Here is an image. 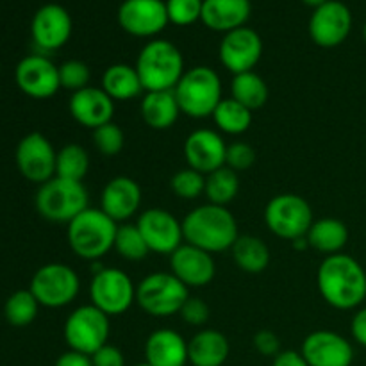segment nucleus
<instances>
[{"label": "nucleus", "instance_id": "9b49d317", "mask_svg": "<svg viewBox=\"0 0 366 366\" xmlns=\"http://www.w3.org/2000/svg\"><path fill=\"white\" fill-rule=\"evenodd\" d=\"M32 295L45 307H64L74 302L81 290L77 272L64 263L43 264L31 279Z\"/></svg>", "mask_w": 366, "mask_h": 366}, {"label": "nucleus", "instance_id": "f704fd0d", "mask_svg": "<svg viewBox=\"0 0 366 366\" xmlns=\"http://www.w3.org/2000/svg\"><path fill=\"white\" fill-rule=\"evenodd\" d=\"M38 311L39 302L31 290H18L7 299L4 306V317L13 327H27L36 320Z\"/></svg>", "mask_w": 366, "mask_h": 366}, {"label": "nucleus", "instance_id": "4c0bfd02", "mask_svg": "<svg viewBox=\"0 0 366 366\" xmlns=\"http://www.w3.org/2000/svg\"><path fill=\"white\" fill-rule=\"evenodd\" d=\"M93 145L102 156L114 157L124 150L125 134L120 125L109 122L93 131Z\"/></svg>", "mask_w": 366, "mask_h": 366}, {"label": "nucleus", "instance_id": "4be33fe9", "mask_svg": "<svg viewBox=\"0 0 366 366\" xmlns=\"http://www.w3.org/2000/svg\"><path fill=\"white\" fill-rule=\"evenodd\" d=\"M68 109L79 125L95 131L100 125L113 122L114 100L102 88L88 86L81 92L71 93Z\"/></svg>", "mask_w": 366, "mask_h": 366}, {"label": "nucleus", "instance_id": "cd10ccee", "mask_svg": "<svg viewBox=\"0 0 366 366\" xmlns=\"http://www.w3.org/2000/svg\"><path fill=\"white\" fill-rule=\"evenodd\" d=\"M102 89L114 102L138 99L145 92L136 66L125 63L111 64L106 68L102 75Z\"/></svg>", "mask_w": 366, "mask_h": 366}, {"label": "nucleus", "instance_id": "ea45409f", "mask_svg": "<svg viewBox=\"0 0 366 366\" xmlns=\"http://www.w3.org/2000/svg\"><path fill=\"white\" fill-rule=\"evenodd\" d=\"M170 24L188 27L202 16L204 0H164Z\"/></svg>", "mask_w": 366, "mask_h": 366}, {"label": "nucleus", "instance_id": "2f4dec72", "mask_svg": "<svg viewBox=\"0 0 366 366\" xmlns=\"http://www.w3.org/2000/svg\"><path fill=\"white\" fill-rule=\"evenodd\" d=\"M239 192V177L238 172L231 170L229 167H222L218 170L211 172L206 175V188H204V195H206L207 202L214 204V206H224L231 204L236 199Z\"/></svg>", "mask_w": 366, "mask_h": 366}, {"label": "nucleus", "instance_id": "393cba45", "mask_svg": "<svg viewBox=\"0 0 366 366\" xmlns=\"http://www.w3.org/2000/svg\"><path fill=\"white\" fill-rule=\"evenodd\" d=\"M250 0H204L200 21L214 32H227L245 27L250 18Z\"/></svg>", "mask_w": 366, "mask_h": 366}, {"label": "nucleus", "instance_id": "423d86ee", "mask_svg": "<svg viewBox=\"0 0 366 366\" xmlns=\"http://www.w3.org/2000/svg\"><path fill=\"white\" fill-rule=\"evenodd\" d=\"M36 209L45 220L56 224H70L84 209H88L89 195L82 182L52 177L43 182L36 193Z\"/></svg>", "mask_w": 366, "mask_h": 366}, {"label": "nucleus", "instance_id": "a19ab883", "mask_svg": "<svg viewBox=\"0 0 366 366\" xmlns=\"http://www.w3.org/2000/svg\"><path fill=\"white\" fill-rule=\"evenodd\" d=\"M256 163V150L245 142H234L227 145V156H225V167L234 172L249 170Z\"/></svg>", "mask_w": 366, "mask_h": 366}, {"label": "nucleus", "instance_id": "de8ad7c7", "mask_svg": "<svg viewBox=\"0 0 366 366\" xmlns=\"http://www.w3.org/2000/svg\"><path fill=\"white\" fill-rule=\"evenodd\" d=\"M350 331H352V338L366 349V307H363V310H360L354 315Z\"/></svg>", "mask_w": 366, "mask_h": 366}, {"label": "nucleus", "instance_id": "5701e85b", "mask_svg": "<svg viewBox=\"0 0 366 366\" xmlns=\"http://www.w3.org/2000/svg\"><path fill=\"white\" fill-rule=\"evenodd\" d=\"M142 188L131 177H114L104 186L100 195V209L117 224L134 217L142 207Z\"/></svg>", "mask_w": 366, "mask_h": 366}, {"label": "nucleus", "instance_id": "a211bd4d", "mask_svg": "<svg viewBox=\"0 0 366 366\" xmlns=\"http://www.w3.org/2000/svg\"><path fill=\"white\" fill-rule=\"evenodd\" d=\"M71 16L59 4H45L34 13L31 21V34L41 50H59L71 38Z\"/></svg>", "mask_w": 366, "mask_h": 366}, {"label": "nucleus", "instance_id": "f3484780", "mask_svg": "<svg viewBox=\"0 0 366 366\" xmlns=\"http://www.w3.org/2000/svg\"><path fill=\"white\" fill-rule=\"evenodd\" d=\"M14 81L21 93L38 100L50 99L61 89L59 66L41 54L24 57L16 64Z\"/></svg>", "mask_w": 366, "mask_h": 366}, {"label": "nucleus", "instance_id": "58836bf2", "mask_svg": "<svg viewBox=\"0 0 366 366\" xmlns=\"http://www.w3.org/2000/svg\"><path fill=\"white\" fill-rule=\"evenodd\" d=\"M92 81V70L84 61L68 59L59 64V84L63 89L75 93L88 88Z\"/></svg>", "mask_w": 366, "mask_h": 366}, {"label": "nucleus", "instance_id": "f03ea898", "mask_svg": "<svg viewBox=\"0 0 366 366\" xmlns=\"http://www.w3.org/2000/svg\"><path fill=\"white\" fill-rule=\"evenodd\" d=\"M184 243L206 250L209 254L231 250L239 238L238 222L224 206L204 204L189 211L182 220Z\"/></svg>", "mask_w": 366, "mask_h": 366}, {"label": "nucleus", "instance_id": "dca6fc26", "mask_svg": "<svg viewBox=\"0 0 366 366\" xmlns=\"http://www.w3.org/2000/svg\"><path fill=\"white\" fill-rule=\"evenodd\" d=\"M352 29V13L340 0H329L313 9L310 18V36L322 49L342 45Z\"/></svg>", "mask_w": 366, "mask_h": 366}, {"label": "nucleus", "instance_id": "c03bdc74", "mask_svg": "<svg viewBox=\"0 0 366 366\" xmlns=\"http://www.w3.org/2000/svg\"><path fill=\"white\" fill-rule=\"evenodd\" d=\"M92 363L93 366H125V357L118 347L106 343L102 349L93 354Z\"/></svg>", "mask_w": 366, "mask_h": 366}, {"label": "nucleus", "instance_id": "412c9836", "mask_svg": "<svg viewBox=\"0 0 366 366\" xmlns=\"http://www.w3.org/2000/svg\"><path fill=\"white\" fill-rule=\"evenodd\" d=\"M225 156H227V145L213 129H197L186 138V163L200 174L209 175L211 172L225 167Z\"/></svg>", "mask_w": 366, "mask_h": 366}, {"label": "nucleus", "instance_id": "a18cd8bd", "mask_svg": "<svg viewBox=\"0 0 366 366\" xmlns=\"http://www.w3.org/2000/svg\"><path fill=\"white\" fill-rule=\"evenodd\" d=\"M54 366H93L92 356L77 352V350H66L57 357L56 365Z\"/></svg>", "mask_w": 366, "mask_h": 366}, {"label": "nucleus", "instance_id": "9d476101", "mask_svg": "<svg viewBox=\"0 0 366 366\" xmlns=\"http://www.w3.org/2000/svg\"><path fill=\"white\" fill-rule=\"evenodd\" d=\"M89 299L107 317H120L136 302V285L120 268H100L89 282Z\"/></svg>", "mask_w": 366, "mask_h": 366}, {"label": "nucleus", "instance_id": "f8f14e48", "mask_svg": "<svg viewBox=\"0 0 366 366\" xmlns=\"http://www.w3.org/2000/svg\"><path fill=\"white\" fill-rule=\"evenodd\" d=\"M16 167L27 181L41 186L43 182L56 177L57 152L41 132H31L24 136L16 147Z\"/></svg>", "mask_w": 366, "mask_h": 366}, {"label": "nucleus", "instance_id": "39448f33", "mask_svg": "<svg viewBox=\"0 0 366 366\" xmlns=\"http://www.w3.org/2000/svg\"><path fill=\"white\" fill-rule=\"evenodd\" d=\"M181 111L189 118L213 117L222 102L220 75L209 66H193L184 71L174 89Z\"/></svg>", "mask_w": 366, "mask_h": 366}, {"label": "nucleus", "instance_id": "20e7f679", "mask_svg": "<svg viewBox=\"0 0 366 366\" xmlns=\"http://www.w3.org/2000/svg\"><path fill=\"white\" fill-rule=\"evenodd\" d=\"M118 224L100 207H88L68 224V245L77 257L99 261L114 249Z\"/></svg>", "mask_w": 366, "mask_h": 366}, {"label": "nucleus", "instance_id": "f257e3e1", "mask_svg": "<svg viewBox=\"0 0 366 366\" xmlns=\"http://www.w3.org/2000/svg\"><path fill=\"white\" fill-rule=\"evenodd\" d=\"M322 299L335 310H356L366 299V272L349 254L325 256L317 274Z\"/></svg>", "mask_w": 366, "mask_h": 366}, {"label": "nucleus", "instance_id": "7c9ffc66", "mask_svg": "<svg viewBox=\"0 0 366 366\" xmlns=\"http://www.w3.org/2000/svg\"><path fill=\"white\" fill-rule=\"evenodd\" d=\"M231 99L245 106L247 109L256 111L263 107L268 100V86L256 71L234 75L231 82Z\"/></svg>", "mask_w": 366, "mask_h": 366}, {"label": "nucleus", "instance_id": "1a4fd4ad", "mask_svg": "<svg viewBox=\"0 0 366 366\" xmlns=\"http://www.w3.org/2000/svg\"><path fill=\"white\" fill-rule=\"evenodd\" d=\"M109 317L93 304L77 307L68 315L63 327V336L70 350L93 356L109 340Z\"/></svg>", "mask_w": 366, "mask_h": 366}, {"label": "nucleus", "instance_id": "2eb2a0df", "mask_svg": "<svg viewBox=\"0 0 366 366\" xmlns=\"http://www.w3.org/2000/svg\"><path fill=\"white\" fill-rule=\"evenodd\" d=\"M136 225L145 238L150 252L170 256L184 243L182 222H179L170 211L161 207H150L143 211Z\"/></svg>", "mask_w": 366, "mask_h": 366}, {"label": "nucleus", "instance_id": "37998d69", "mask_svg": "<svg viewBox=\"0 0 366 366\" xmlns=\"http://www.w3.org/2000/svg\"><path fill=\"white\" fill-rule=\"evenodd\" d=\"M252 343H254V349H256L261 356L275 357L279 352H281V340H279V336L275 335V332L267 331V329L256 332Z\"/></svg>", "mask_w": 366, "mask_h": 366}, {"label": "nucleus", "instance_id": "e433bc0d", "mask_svg": "<svg viewBox=\"0 0 366 366\" xmlns=\"http://www.w3.org/2000/svg\"><path fill=\"white\" fill-rule=\"evenodd\" d=\"M170 188L179 199L195 200L197 197H200L204 193V188H206V175L189 167L182 168V170L175 172L172 175Z\"/></svg>", "mask_w": 366, "mask_h": 366}, {"label": "nucleus", "instance_id": "0eeeda50", "mask_svg": "<svg viewBox=\"0 0 366 366\" xmlns=\"http://www.w3.org/2000/svg\"><path fill=\"white\" fill-rule=\"evenodd\" d=\"M188 299V286L182 285L172 272L150 274L136 286V304L156 318L179 315Z\"/></svg>", "mask_w": 366, "mask_h": 366}, {"label": "nucleus", "instance_id": "c9c22d12", "mask_svg": "<svg viewBox=\"0 0 366 366\" xmlns=\"http://www.w3.org/2000/svg\"><path fill=\"white\" fill-rule=\"evenodd\" d=\"M114 250L120 254L124 259L132 261H143L150 254L149 245H147L145 238L139 232L136 224H122L117 229V238H114Z\"/></svg>", "mask_w": 366, "mask_h": 366}, {"label": "nucleus", "instance_id": "c85d7f7f", "mask_svg": "<svg viewBox=\"0 0 366 366\" xmlns=\"http://www.w3.org/2000/svg\"><path fill=\"white\" fill-rule=\"evenodd\" d=\"M306 239L311 249L318 250L325 256H332L345 249L347 242H349V229L338 218H320V220L313 222Z\"/></svg>", "mask_w": 366, "mask_h": 366}, {"label": "nucleus", "instance_id": "72a5a7b5", "mask_svg": "<svg viewBox=\"0 0 366 366\" xmlns=\"http://www.w3.org/2000/svg\"><path fill=\"white\" fill-rule=\"evenodd\" d=\"M89 170V156L86 149L79 143H68L57 150L56 175L68 181L82 182Z\"/></svg>", "mask_w": 366, "mask_h": 366}, {"label": "nucleus", "instance_id": "8fccbe9b", "mask_svg": "<svg viewBox=\"0 0 366 366\" xmlns=\"http://www.w3.org/2000/svg\"><path fill=\"white\" fill-rule=\"evenodd\" d=\"M363 36H365V41H366V24H365V27H363Z\"/></svg>", "mask_w": 366, "mask_h": 366}, {"label": "nucleus", "instance_id": "473e14b6", "mask_svg": "<svg viewBox=\"0 0 366 366\" xmlns=\"http://www.w3.org/2000/svg\"><path fill=\"white\" fill-rule=\"evenodd\" d=\"M213 120L222 132L231 136L243 134L252 125V111L234 99H222L213 113Z\"/></svg>", "mask_w": 366, "mask_h": 366}, {"label": "nucleus", "instance_id": "b1692460", "mask_svg": "<svg viewBox=\"0 0 366 366\" xmlns=\"http://www.w3.org/2000/svg\"><path fill=\"white\" fill-rule=\"evenodd\" d=\"M145 363L150 366H186L188 342L172 329H157L145 342Z\"/></svg>", "mask_w": 366, "mask_h": 366}, {"label": "nucleus", "instance_id": "09e8293b", "mask_svg": "<svg viewBox=\"0 0 366 366\" xmlns=\"http://www.w3.org/2000/svg\"><path fill=\"white\" fill-rule=\"evenodd\" d=\"M304 4H306L307 7H313V9H317V7L324 6L325 2H329V0H302Z\"/></svg>", "mask_w": 366, "mask_h": 366}, {"label": "nucleus", "instance_id": "4468645a", "mask_svg": "<svg viewBox=\"0 0 366 366\" xmlns=\"http://www.w3.org/2000/svg\"><path fill=\"white\" fill-rule=\"evenodd\" d=\"M261 56H263V39L247 25L224 34L218 46L220 63L232 75L254 71Z\"/></svg>", "mask_w": 366, "mask_h": 366}, {"label": "nucleus", "instance_id": "a878e982", "mask_svg": "<svg viewBox=\"0 0 366 366\" xmlns=\"http://www.w3.org/2000/svg\"><path fill=\"white\" fill-rule=\"evenodd\" d=\"M139 113L150 129L167 131L177 122L182 111L174 89H167V92H145L139 104Z\"/></svg>", "mask_w": 366, "mask_h": 366}, {"label": "nucleus", "instance_id": "c756f323", "mask_svg": "<svg viewBox=\"0 0 366 366\" xmlns=\"http://www.w3.org/2000/svg\"><path fill=\"white\" fill-rule=\"evenodd\" d=\"M231 252L236 267L245 274H263L270 264V249L257 236L239 234Z\"/></svg>", "mask_w": 366, "mask_h": 366}, {"label": "nucleus", "instance_id": "6ab92c4d", "mask_svg": "<svg viewBox=\"0 0 366 366\" xmlns=\"http://www.w3.org/2000/svg\"><path fill=\"white\" fill-rule=\"evenodd\" d=\"M300 352L310 366H350L354 361V349L349 340L324 329L307 335Z\"/></svg>", "mask_w": 366, "mask_h": 366}, {"label": "nucleus", "instance_id": "6e6552de", "mask_svg": "<svg viewBox=\"0 0 366 366\" xmlns=\"http://www.w3.org/2000/svg\"><path fill=\"white\" fill-rule=\"evenodd\" d=\"M313 222V209L310 202L295 193L275 195L264 207L267 227L277 238L290 239V242L306 238Z\"/></svg>", "mask_w": 366, "mask_h": 366}, {"label": "nucleus", "instance_id": "bb28decb", "mask_svg": "<svg viewBox=\"0 0 366 366\" xmlns=\"http://www.w3.org/2000/svg\"><path fill=\"white\" fill-rule=\"evenodd\" d=\"M229 352L227 338L214 329H202L188 342V363L192 366H222Z\"/></svg>", "mask_w": 366, "mask_h": 366}, {"label": "nucleus", "instance_id": "49530a36", "mask_svg": "<svg viewBox=\"0 0 366 366\" xmlns=\"http://www.w3.org/2000/svg\"><path fill=\"white\" fill-rule=\"evenodd\" d=\"M272 366H310V365H307L306 357L302 356V352H297V350H281V352L274 357V363H272Z\"/></svg>", "mask_w": 366, "mask_h": 366}, {"label": "nucleus", "instance_id": "79ce46f5", "mask_svg": "<svg viewBox=\"0 0 366 366\" xmlns=\"http://www.w3.org/2000/svg\"><path fill=\"white\" fill-rule=\"evenodd\" d=\"M209 306H207L202 299L189 297L184 302V306L181 307V311H179V317H181L182 322H186L188 325L200 327V325H204L209 320Z\"/></svg>", "mask_w": 366, "mask_h": 366}, {"label": "nucleus", "instance_id": "7ed1b4c3", "mask_svg": "<svg viewBox=\"0 0 366 366\" xmlns=\"http://www.w3.org/2000/svg\"><path fill=\"white\" fill-rule=\"evenodd\" d=\"M136 70L145 92L175 89L184 75V57L168 39H152L138 54Z\"/></svg>", "mask_w": 366, "mask_h": 366}, {"label": "nucleus", "instance_id": "3c124183", "mask_svg": "<svg viewBox=\"0 0 366 366\" xmlns=\"http://www.w3.org/2000/svg\"><path fill=\"white\" fill-rule=\"evenodd\" d=\"M136 366H150L149 363H139V365H136Z\"/></svg>", "mask_w": 366, "mask_h": 366}, {"label": "nucleus", "instance_id": "ddd939ff", "mask_svg": "<svg viewBox=\"0 0 366 366\" xmlns=\"http://www.w3.org/2000/svg\"><path fill=\"white\" fill-rule=\"evenodd\" d=\"M118 24L134 38H154L170 20L164 0H124L118 7Z\"/></svg>", "mask_w": 366, "mask_h": 366}, {"label": "nucleus", "instance_id": "aec40b11", "mask_svg": "<svg viewBox=\"0 0 366 366\" xmlns=\"http://www.w3.org/2000/svg\"><path fill=\"white\" fill-rule=\"evenodd\" d=\"M172 274L188 288H204L209 285L217 274L213 254L182 243L174 254H170Z\"/></svg>", "mask_w": 366, "mask_h": 366}]
</instances>
